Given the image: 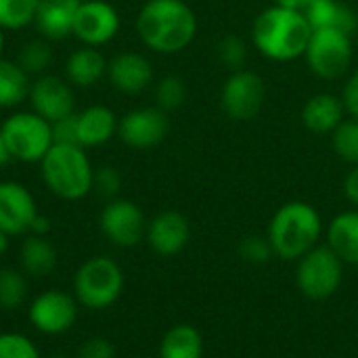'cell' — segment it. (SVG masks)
I'll return each mask as SVG.
<instances>
[{
  "label": "cell",
  "mask_w": 358,
  "mask_h": 358,
  "mask_svg": "<svg viewBox=\"0 0 358 358\" xmlns=\"http://www.w3.org/2000/svg\"><path fill=\"white\" fill-rule=\"evenodd\" d=\"M46 189L63 201H80L92 191L94 168L84 147L52 145L40 162Z\"/></svg>",
  "instance_id": "cell-4"
},
{
  "label": "cell",
  "mask_w": 358,
  "mask_h": 358,
  "mask_svg": "<svg viewBox=\"0 0 358 358\" xmlns=\"http://www.w3.org/2000/svg\"><path fill=\"white\" fill-rule=\"evenodd\" d=\"M27 101L31 105V111L50 124L76 113L73 90L69 82H65L59 76H40L36 82H31Z\"/></svg>",
  "instance_id": "cell-16"
},
{
  "label": "cell",
  "mask_w": 358,
  "mask_h": 358,
  "mask_svg": "<svg viewBox=\"0 0 358 358\" xmlns=\"http://www.w3.org/2000/svg\"><path fill=\"white\" fill-rule=\"evenodd\" d=\"M80 315V304L73 294L63 289H46L38 294L27 306L29 325L48 338L65 336L73 329Z\"/></svg>",
  "instance_id": "cell-10"
},
{
  "label": "cell",
  "mask_w": 358,
  "mask_h": 358,
  "mask_svg": "<svg viewBox=\"0 0 358 358\" xmlns=\"http://www.w3.org/2000/svg\"><path fill=\"white\" fill-rule=\"evenodd\" d=\"M170 134V117L157 105L136 107L120 117L117 136L134 151H149L166 141Z\"/></svg>",
  "instance_id": "cell-12"
},
{
  "label": "cell",
  "mask_w": 358,
  "mask_h": 358,
  "mask_svg": "<svg viewBox=\"0 0 358 358\" xmlns=\"http://www.w3.org/2000/svg\"><path fill=\"white\" fill-rule=\"evenodd\" d=\"M2 52H4V29L0 27V59H2Z\"/></svg>",
  "instance_id": "cell-44"
},
{
  "label": "cell",
  "mask_w": 358,
  "mask_h": 358,
  "mask_svg": "<svg viewBox=\"0 0 358 358\" xmlns=\"http://www.w3.org/2000/svg\"><path fill=\"white\" fill-rule=\"evenodd\" d=\"M27 275L19 268H0V308L10 313L25 304L27 300Z\"/></svg>",
  "instance_id": "cell-27"
},
{
  "label": "cell",
  "mask_w": 358,
  "mask_h": 358,
  "mask_svg": "<svg viewBox=\"0 0 358 358\" xmlns=\"http://www.w3.org/2000/svg\"><path fill=\"white\" fill-rule=\"evenodd\" d=\"M55 145H78V117L76 113L50 124Z\"/></svg>",
  "instance_id": "cell-37"
},
{
  "label": "cell",
  "mask_w": 358,
  "mask_h": 358,
  "mask_svg": "<svg viewBox=\"0 0 358 358\" xmlns=\"http://www.w3.org/2000/svg\"><path fill=\"white\" fill-rule=\"evenodd\" d=\"M300 13L313 29L336 27L350 36L358 29V13L342 0H304Z\"/></svg>",
  "instance_id": "cell-20"
},
{
  "label": "cell",
  "mask_w": 358,
  "mask_h": 358,
  "mask_svg": "<svg viewBox=\"0 0 358 358\" xmlns=\"http://www.w3.org/2000/svg\"><path fill=\"white\" fill-rule=\"evenodd\" d=\"M52 61V50L48 46V42L44 40H31L27 44H23L21 52H19V65L27 76H42L44 69L50 65Z\"/></svg>",
  "instance_id": "cell-32"
},
{
  "label": "cell",
  "mask_w": 358,
  "mask_h": 358,
  "mask_svg": "<svg viewBox=\"0 0 358 358\" xmlns=\"http://www.w3.org/2000/svg\"><path fill=\"white\" fill-rule=\"evenodd\" d=\"M50 231V220L42 214H38L31 222V229H29V235H38V237H46Z\"/></svg>",
  "instance_id": "cell-40"
},
{
  "label": "cell",
  "mask_w": 358,
  "mask_h": 358,
  "mask_svg": "<svg viewBox=\"0 0 358 358\" xmlns=\"http://www.w3.org/2000/svg\"><path fill=\"white\" fill-rule=\"evenodd\" d=\"M145 241L162 258L178 256L191 241V222L178 210H164L147 222Z\"/></svg>",
  "instance_id": "cell-15"
},
{
  "label": "cell",
  "mask_w": 358,
  "mask_h": 358,
  "mask_svg": "<svg viewBox=\"0 0 358 358\" xmlns=\"http://www.w3.org/2000/svg\"><path fill=\"white\" fill-rule=\"evenodd\" d=\"M334 153L348 166H358V120L344 117V122L331 132Z\"/></svg>",
  "instance_id": "cell-28"
},
{
  "label": "cell",
  "mask_w": 358,
  "mask_h": 358,
  "mask_svg": "<svg viewBox=\"0 0 358 358\" xmlns=\"http://www.w3.org/2000/svg\"><path fill=\"white\" fill-rule=\"evenodd\" d=\"M264 235L271 241L275 258L283 262H298L323 243L325 222L313 203L294 199L275 210Z\"/></svg>",
  "instance_id": "cell-3"
},
{
  "label": "cell",
  "mask_w": 358,
  "mask_h": 358,
  "mask_svg": "<svg viewBox=\"0 0 358 358\" xmlns=\"http://www.w3.org/2000/svg\"><path fill=\"white\" fill-rule=\"evenodd\" d=\"M342 193L352 208H358V166H350V170L346 172L342 182Z\"/></svg>",
  "instance_id": "cell-39"
},
{
  "label": "cell",
  "mask_w": 358,
  "mask_h": 358,
  "mask_svg": "<svg viewBox=\"0 0 358 358\" xmlns=\"http://www.w3.org/2000/svg\"><path fill=\"white\" fill-rule=\"evenodd\" d=\"M120 27H122V19L111 2L82 0L73 21V36L84 46L101 48L120 34Z\"/></svg>",
  "instance_id": "cell-13"
},
{
  "label": "cell",
  "mask_w": 358,
  "mask_h": 358,
  "mask_svg": "<svg viewBox=\"0 0 358 358\" xmlns=\"http://www.w3.org/2000/svg\"><path fill=\"white\" fill-rule=\"evenodd\" d=\"M136 358H147V357H136Z\"/></svg>",
  "instance_id": "cell-45"
},
{
  "label": "cell",
  "mask_w": 358,
  "mask_h": 358,
  "mask_svg": "<svg viewBox=\"0 0 358 358\" xmlns=\"http://www.w3.org/2000/svg\"><path fill=\"white\" fill-rule=\"evenodd\" d=\"M346 115L348 117H357L358 120V69L350 71L346 76V82L342 86V94H340Z\"/></svg>",
  "instance_id": "cell-38"
},
{
  "label": "cell",
  "mask_w": 358,
  "mask_h": 358,
  "mask_svg": "<svg viewBox=\"0 0 358 358\" xmlns=\"http://www.w3.org/2000/svg\"><path fill=\"white\" fill-rule=\"evenodd\" d=\"M206 342L201 331L191 323L172 325L159 342L157 358H203Z\"/></svg>",
  "instance_id": "cell-24"
},
{
  "label": "cell",
  "mask_w": 358,
  "mask_h": 358,
  "mask_svg": "<svg viewBox=\"0 0 358 358\" xmlns=\"http://www.w3.org/2000/svg\"><path fill=\"white\" fill-rule=\"evenodd\" d=\"M344 117H346L344 103L340 94L334 92L313 94L300 111L302 126L317 136H331V132L344 122Z\"/></svg>",
  "instance_id": "cell-18"
},
{
  "label": "cell",
  "mask_w": 358,
  "mask_h": 358,
  "mask_svg": "<svg viewBox=\"0 0 358 358\" xmlns=\"http://www.w3.org/2000/svg\"><path fill=\"white\" fill-rule=\"evenodd\" d=\"M304 0H273V4H279V6H285V8H294V10H300Z\"/></svg>",
  "instance_id": "cell-42"
},
{
  "label": "cell",
  "mask_w": 358,
  "mask_h": 358,
  "mask_svg": "<svg viewBox=\"0 0 358 358\" xmlns=\"http://www.w3.org/2000/svg\"><path fill=\"white\" fill-rule=\"evenodd\" d=\"M313 27L300 10L271 4L252 23V44L268 61L292 63L304 57Z\"/></svg>",
  "instance_id": "cell-2"
},
{
  "label": "cell",
  "mask_w": 358,
  "mask_h": 358,
  "mask_svg": "<svg viewBox=\"0 0 358 358\" xmlns=\"http://www.w3.org/2000/svg\"><path fill=\"white\" fill-rule=\"evenodd\" d=\"M197 15L187 0H145L136 15L143 46L157 55H178L197 36Z\"/></svg>",
  "instance_id": "cell-1"
},
{
  "label": "cell",
  "mask_w": 358,
  "mask_h": 358,
  "mask_svg": "<svg viewBox=\"0 0 358 358\" xmlns=\"http://www.w3.org/2000/svg\"><path fill=\"white\" fill-rule=\"evenodd\" d=\"M4 141L13 159L31 164L42 162L48 149L55 145L52 141V126L38 113L29 111H15L8 115L0 126Z\"/></svg>",
  "instance_id": "cell-8"
},
{
  "label": "cell",
  "mask_w": 358,
  "mask_h": 358,
  "mask_svg": "<svg viewBox=\"0 0 358 358\" xmlns=\"http://www.w3.org/2000/svg\"><path fill=\"white\" fill-rule=\"evenodd\" d=\"M0 358H42L38 346L25 334H0Z\"/></svg>",
  "instance_id": "cell-34"
},
{
  "label": "cell",
  "mask_w": 358,
  "mask_h": 358,
  "mask_svg": "<svg viewBox=\"0 0 358 358\" xmlns=\"http://www.w3.org/2000/svg\"><path fill=\"white\" fill-rule=\"evenodd\" d=\"M155 105L166 113L176 111L187 101V82L180 76H164L155 84Z\"/></svg>",
  "instance_id": "cell-30"
},
{
  "label": "cell",
  "mask_w": 358,
  "mask_h": 358,
  "mask_svg": "<svg viewBox=\"0 0 358 358\" xmlns=\"http://www.w3.org/2000/svg\"><path fill=\"white\" fill-rule=\"evenodd\" d=\"M344 273L346 264L321 243L296 262V287L310 302H327L340 292Z\"/></svg>",
  "instance_id": "cell-7"
},
{
  "label": "cell",
  "mask_w": 358,
  "mask_h": 358,
  "mask_svg": "<svg viewBox=\"0 0 358 358\" xmlns=\"http://www.w3.org/2000/svg\"><path fill=\"white\" fill-rule=\"evenodd\" d=\"M147 222L149 220L141 206L124 197L109 199L99 216V229L103 237L122 250L136 248L145 241Z\"/></svg>",
  "instance_id": "cell-11"
},
{
  "label": "cell",
  "mask_w": 358,
  "mask_h": 358,
  "mask_svg": "<svg viewBox=\"0 0 358 358\" xmlns=\"http://www.w3.org/2000/svg\"><path fill=\"white\" fill-rule=\"evenodd\" d=\"M40 0H0V27L23 29L34 23Z\"/></svg>",
  "instance_id": "cell-29"
},
{
  "label": "cell",
  "mask_w": 358,
  "mask_h": 358,
  "mask_svg": "<svg viewBox=\"0 0 358 358\" xmlns=\"http://www.w3.org/2000/svg\"><path fill=\"white\" fill-rule=\"evenodd\" d=\"M151 61L136 50H124L107 61V80L122 94H138L153 84Z\"/></svg>",
  "instance_id": "cell-17"
},
{
  "label": "cell",
  "mask_w": 358,
  "mask_h": 358,
  "mask_svg": "<svg viewBox=\"0 0 358 358\" xmlns=\"http://www.w3.org/2000/svg\"><path fill=\"white\" fill-rule=\"evenodd\" d=\"M266 103L264 78L248 67L229 71V78L220 88V109L233 122L256 120Z\"/></svg>",
  "instance_id": "cell-9"
},
{
  "label": "cell",
  "mask_w": 358,
  "mask_h": 358,
  "mask_svg": "<svg viewBox=\"0 0 358 358\" xmlns=\"http://www.w3.org/2000/svg\"><path fill=\"white\" fill-rule=\"evenodd\" d=\"M237 252H239L241 260L245 264H252V266H264L275 258L271 241H268L266 235H248V237H243L239 241Z\"/></svg>",
  "instance_id": "cell-33"
},
{
  "label": "cell",
  "mask_w": 358,
  "mask_h": 358,
  "mask_svg": "<svg viewBox=\"0 0 358 358\" xmlns=\"http://www.w3.org/2000/svg\"><path fill=\"white\" fill-rule=\"evenodd\" d=\"M323 243L346 266H358V208L336 214L325 224Z\"/></svg>",
  "instance_id": "cell-19"
},
{
  "label": "cell",
  "mask_w": 358,
  "mask_h": 358,
  "mask_svg": "<svg viewBox=\"0 0 358 358\" xmlns=\"http://www.w3.org/2000/svg\"><path fill=\"white\" fill-rule=\"evenodd\" d=\"M76 358H117V350L111 340L94 336L78 348Z\"/></svg>",
  "instance_id": "cell-36"
},
{
  "label": "cell",
  "mask_w": 358,
  "mask_h": 358,
  "mask_svg": "<svg viewBox=\"0 0 358 358\" xmlns=\"http://www.w3.org/2000/svg\"><path fill=\"white\" fill-rule=\"evenodd\" d=\"M57 250L46 237L27 235L19 250V264L21 271L31 279H42L57 268Z\"/></svg>",
  "instance_id": "cell-25"
},
{
  "label": "cell",
  "mask_w": 358,
  "mask_h": 358,
  "mask_svg": "<svg viewBox=\"0 0 358 358\" xmlns=\"http://www.w3.org/2000/svg\"><path fill=\"white\" fill-rule=\"evenodd\" d=\"M126 275L109 256H92L84 260L71 281V294L80 308L99 313L111 308L124 294Z\"/></svg>",
  "instance_id": "cell-5"
},
{
  "label": "cell",
  "mask_w": 358,
  "mask_h": 358,
  "mask_svg": "<svg viewBox=\"0 0 358 358\" xmlns=\"http://www.w3.org/2000/svg\"><path fill=\"white\" fill-rule=\"evenodd\" d=\"M355 36L336 29V27H323L313 29V36L308 40L304 61L308 69L325 82L342 80L350 73L352 61H355Z\"/></svg>",
  "instance_id": "cell-6"
},
{
  "label": "cell",
  "mask_w": 358,
  "mask_h": 358,
  "mask_svg": "<svg viewBox=\"0 0 358 358\" xmlns=\"http://www.w3.org/2000/svg\"><path fill=\"white\" fill-rule=\"evenodd\" d=\"M10 159H13V155H10V151H8V145H6L4 134H2V130H0V168L6 166Z\"/></svg>",
  "instance_id": "cell-41"
},
{
  "label": "cell",
  "mask_w": 358,
  "mask_h": 358,
  "mask_svg": "<svg viewBox=\"0 0 358 358\" xmlns=\"http://www.w3.org/2000/svg\"><path fill=\"white\" fill-rule=\"evenodd\" d=\"M29 76L19 63L0 59V109H13L29 96Z\"/></svg>",
  "instance_id": "cell-26"
},
{
  "label": "cell",
  "mask_w": 358,
  "mask_h": 358,
  "mask_svg": "<svg viewBox=\"0 0 358 358\" xmlns=\"http://www.w3.org/2000/svg\"><path fill=\"white\" fill-rule=\"evenodd\" d=\"M248 55H250V46L248 42L237 36V34H227L218 40L216 44V57L218 63L222 67H227L229 71H237L243 69L248 63Z\"/></svg>",
  "instance_id": "cell-31"
},
{
  "label": "cell",
  "mask_w": 358,
  "mask_h": 358,
  "mask_svg": "<svg viewBox=\"0 0 358 358\" xmlns=\"http://www.w3.org/2000/svg\"><path fill=\"white\" fill-rule=\"evenodd\" d=\"M38 214L36 199L25 185L15 180L0 182V231L10 237L29 235L31 222Z\"/></svg>",
  "instance_id": "cell-14"
},
{
  "label": "cell",
  "mask_w": 358,
  "mask_h": 358,
  "mask_svg": "<svg viewBox=\"0 0 358 358\" xmlns=\"http://www.w3.org/2000/svg\"><path fill=\"white\" fill-rule=\"evenodd\" d=\"M103 76H107V59L94 46H80L67 57L65 63V78L69 84L78 88L94 86Z\"/></svg>",
  "instance_id": "cell-23"
},
{
  "label": "cell",
  "mask_w": 358,
  "mask_h": 358,
  "mask_svg": "<svg viewBox=\"0 0 358 358\" xmlns=\"http://www.w3.org/2000/svg\"><path fill=\"white\" fill-rule=\"evenodd\" d=\"M122 189V174L113 166H101L94 170L92 191H96L105 199H115Z\"/></svg>",
  "instance_id": "cell-35"
},
{
  "label": "cell",
  "mask_w": 358,
  "mask_h": 358,
  "mask_svg": "<svg viewBox=\"0 0 358 358\" xmlns=\"http://www.w3.org/2000/svg\"><path fill=\"white\" fill-rule=\"evenodd\" d=\"M80 4L82 0H40L34 25L46 40H63L73 34Z\"/></svg>",
  "instance_id": "cell-22"
},
{
  "label": "cell",
  "mask_w": 358,
  "mask_h": 358,
  "mask_svg": "<svg viewBox=\"0 0 358 358\" xmlns=\"http://www.w3.org/2000/svg\"><path fill=\"white\" fill-rule=\"evenodd\" d=\"M10 248V235H6L4 231H0V256H4Z\"/></svg>",
  "instance_id": "cell-43"
},
{
  "label": "cell",
  "mask_w": 358,
  "mask_h": 358,
  "mask_svg": "<svg viewBox=\"0 0 358 358\" xmlns=\"http://www.w3.org/2000/svg\"><path fill=\"white\" fill-rule=\"evenodd\" d=\"M78 117V145L84 149L101 147L117 136L120 117L107 105H90L76 113Z\"/></svg>",
  "instance_id": "cell-21"
}]
</instances>
